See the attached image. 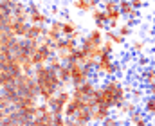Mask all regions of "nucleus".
<instances>
[{
  "label": "nucleus",
  "mask_w": 155,
  "mask_h": 126,
  "mask_svg": "<svg viewBox=\"0 0 155 126\" xmlns=\"http://www.w3.org/2000/svg\"><path fill=\"white\" fill-rule=\"evenodd\" d=\"M94 103L97 106H107L110 110H116L121 103L126 101V90L121 79L117 78H108L101 86L96 88L94 95H92Z\"/></svg>",
  "instance_id": "1"
},
{
  "label": "nucleus",
  "mask_w": 155,
  "mask_h": 126,
  "mask_svg": "<svg viewBox=\"0 0 155 126\" xmlns=\"http://www.w3.org/2000/svg\"><path fill=\"white\" fill-rule=\"evenodd\" d=\"M31 76L38 86V95L43 99V103H49L60 90V79H58L56 70L51 69L49 65H38L35 67Z\"/></svg>",
  "instance_id": "2"
},
{
  "label": "nucleus",
  "mask_w": 155,
  "mask_h": 126,
  "mask_svg": "<svg viewBox=\"0 0 155 126\" xmlns=\"http://www.w3.org/2000/svg\"><path fill=\"white\" fill-rule=\"evenodd\" d=\"M119 70H121V65L114 60L112 54H107V52H103V54L97 58L96 65H94V72L99 74V76H107V78L117 76Z\"/></svg>",
  "instance_id": "3"
},
{
  "label": "nucleus",
  "mask_w": 155,
  "mask_h": 126,
  "mask_svg": "<svg viewBox=\"0 0 155 126\" xmlns=\"http://www.w3.org/2000/svg\"><path fill=\"white\" fill-rule=\"evenodd\" d=\"M67 65L71 70V85L72 86H78L94 76V67H90V65H81L78 61H71Z\"/></svg>",
  "instance_id": "4"
},
{
  "label": "nucleus",
  "mask_w": 155,
  "mask_h": 126,
  "mask_svg": "<svg viewBox=\"0 0 155 126\" xmlns=\"http://www.w3.org/2000/svg\"><path fill=\"white\" fill-rule=\"evenodd\" d=\"M27 22H29V24H36V25H45V27H47V24L51 22V18H49V15H47L45 11L40 9L38 4L29 2V4H27Z\"/></svg>",
  "instance_id": "5"
},
{
  "label": "nucleus",
  "mask_w": 155,
  "mask_h": 126,
  "mask_svg": "<svg viewBox=\"0 0 155 126\" xmlns=\"http://www.w3.org/2000/svg\"><path fill=\"white\" fill-rule=\"evenodd\" d=\"M96 88H97V85H96V79H87V81H83L81 85H78V86H72V97H76L79 101H85V99H90L92 95H94V92H96Z\"/></svg>",
  "instance_id": "6"
},
{
  "label": "nucleus",
  "mask_w": 155,
  "mask_h": 126,
  "mask_svg": "<svg viewBox=\"0 0 155 126\" xmlns=\"http://www.w3.org/2000/svg\"><path fill=\"white\" fill-rule=\"evenodd\" d=\"M108 115H112V110L107 106H94L90 110V124H99L101 121H105Z\"/></svg>",
  "instance_id": "7"
},
{
  "label": "nucleus",
  "mask_w": 155,
  "mask_h": 126,
  "mask_svg": "<svg viewBox=\"0 0 155 126\" xmlns=\"http://www.w3.org/2000/svg\"><path fill=\"white\" fill-rule=\"evenodd\" d=\"M83 108H85V103H83V101H79V99H76V97H71V101L65 105L63 117H67V119H72L78 112H79V110H83Z\"/></svg>",
  "instance_id": "8"
},
{
  "label": "nucleus",
  "mask_w": 155,
  "mask_h": 126,
  "mask_svg": "<svg viewBox=\"0 0 155 126\" xmlns=\"http://www.w3.org/2000/svg\"><path fill=\"white\" fill-rule=\"evenodd\" d=\"M126 121H128L130 126H150V121L144 117L143 110H134V112L126 117Z\"/></svg>",
  "instance_id": "9"
},
{
  "label": "nucleus",
  "mask_w": 155,
  "mask_h": 126,
  "mask_svg": "<svg viewBox=\"0 0 155 126\" xmlns=\"http://www.w3.org/2000/svg\"><path fill=\"white\" fill-rule=\"evenodd\" d=\"M72 7L81 13H88L96 7H99V2L97 0H72Z\"/></svg>",
  "instance_id": "10"
},
{
  "label": "nucleus",
  "mask_w": 155,
  "mask_h": 126,
  "mask_svg": "<svg viewBox=\"0 0 155 126\" xmlns=\"http://www.w3.org/2000/svg\"><path fill=\"white\" fill-rule=\"evenodd\" d=\"M45 34V25H36V24H29L27 33H25V40H35V38H43Z\"/></svg>",
  "instance_id": "11"
},
{
  "label": "nucleus",
  "mask_w": 155,
  "mask_h": 126,
  "mask_svg": "<svg viewBox=\"0 0 155 126\" xmlns=\"http://www.w3.org/2000/svg\"><path fill=\"white\" fill-rule=\"evenodd\" d=\"M139 76H141L139 79H141L143 85H146V86L155 85V67H146V69H143Z\"/></svg>",
  "instance_id": "12"
},
{
  "label": "nucleus",
  "mask_w": 155,
  "mask_h": 126,
  "mask_svg": "<svg viewBox=\"0 0 155 126\" xmlns=\"http://www.w3.org/2000/svg\"><path fill=\"white\" fill-rule=\"evenodd\" d=\"M103 36H105V40H110L116 47L117 45H119V47L124 45V40H126V38H123L117 31H110V29H105V31H103Z\"/></svg>",
  "instance_id": "13"
},
{
  "label": "nucleus",
  "mask_w": 155,
  "mask_h": 126,
  "mask_svg": "<svg viewBox=\"0 0 155 126\" xmlns=\"http://www.w3.org/2000/svg\"><path fill=\"white\" fill-rule=\"evenodd\" d=\"M117 110V114L119 115H124V117H128L134 110H137V105L134 103V101H124V103H121L119 106L116 108Z\"/></svg>",
  "instance_id": "14"
},
{
  "label": "nucleus",
  "mask_w": 155,
  "mask_h": 126,
  "mask_svg": "<svg viewBox=\"0 0 155 126\" xmlns=\"http://www.w3.org/2000/svg\"><path fill=\"white\" fill-rule=\"evenodd\" d=\"M90 15H92V20H94L96 24H103V25H107V24H108V16H107V13H105L101 7L92 9V11H90Z\"/></svg>",
  "instance_id": "15"
},
{
  "label": "nucleus",
  "mask_w": 155,
  "mask_h": 126,
  "mask_svg": "<svg viewBox=\"0 0 155 126\" xmlns=\"http://www.w3.org/2000/svg\"><path fill=\"white\" fill-rule=\"evenodd\" d=\"M76 29H78V25H76L74 20H65V22H61V38H69Z\"/></svg>",
  "instance_id": "16"
},
{
  "label": "nucleus",
  "mask_w": 155,
  "mask_h": 126,
  "mask_svg": "<svg viewBox=\"0 0 155 126\" xmlns=\"http://www.w3.org/2000/svg\"><path fill=\"white\" fill-rule=\"evenodd\" d=\"M143 114L150 115V117H155V99L153 97H144L143 99Z\"/></svg>",
  "instance_id": "17"
},
{
  "label": "nucleus",
  "mask_w": 155,
  "mask_h": 126,
  "mask_svg": "<svg viewBox=\"0 0 155 126\" xmlns=\"http://www.w3.org/2000/svg\"><path fill=\"white\" fill-rule=\"evenodd\" d=\"M117 9H119L121 16H126V18H130V15L134 13V7H132L130 0H119L117 2Z\"/></svg>",
  "instance_id": "18"
},
{
  "label": "nucleus",
  "mask_w": 155,
  "mask_h": 126,
  "mask_svg": "<svg viewBox=\"0 0 155 126\" xmlns=\"http://www.w3.org/2000/svg\"><path fill=\"white\" fill-rule=\"evenodd\" d=\"M74 121L78 123H85V124H90V110H87V108H83V110H79L76 115L72 117Z\"/></svg>",
  "instance_id": "19"
},
{
  "label": "nucleus",
  "mask_w": 155,
  "mask_h": 126,
  "mask_svg": "<svg viewBox=\"0 0 155 126\" xmlns=\"http://www.w3.org/2000/svg\"><path fill=\"white\" fill-rule=\"evenodd\" d=\"M130 94H132V99H130V101H134L135 105H137L139 101H143V99L146 97V92H144L143 88H135V86H134V90H132Z\"/></svg>",
  "instance_id": "20"
},
{
  "label": "nucleus",
  "mask_w": 155,
  "mask_h": 126,
  "mask_svg": "<svg viewBox=\"0 0 155 126\" xmlns=\"http://www.w3.org/2000/svg\"><path fill=\"white\" fill-rule=\"evenodd\" d=\"M121 124H123V121L119 117H114V115H108L105 121L99 123V126H121Z\"/></svg>",
  "instance_id": "21"
},
{
  "label": "nucleus",
  "mask_w": 155,
  "mask_h": 126,
  "mask_svg": "<svg viewBox=\"0 0 155 126\" xmlns=\"http://www.w3.org/2000/svg\"><path fill=\"white\" fill-rule=\"evenodd\" d=\"M144 49H146V42H144V40H134V42H132V50H134V52L143 54Z\"/></svg>",
  "instance_id": "22"
},
{
  "label": "nucleus",
  "mask_w": 155,
  "mask_h": 126,
  "mask_svg": "<svg viewBox=\"0 0 155 126\" xmlns=\"http://www.w3.org/2000/svg\"><path fill=\"white\" fill-rule=\"evenodd\" d=\"M117 33H119L123 38H128V36H132V27H130L128 24H119Z\"/></svg>",
  "instance_id": "23"
},
{
  "label": "nucleus",
  "mask_w": 155,
  "mask_h": 126,
  "mask_svg": "<svg viewBox=\"0 0 155 126\" xmlns=\"http://www.w3.org/2000/svg\"><path fill=\"white\" fill-rule=\"evenodd\" d=\"M101 50H103V52H107V54H114L116 45L110 42V40H103V43H101Z\"/></svg>",
  "instance_id": "24"
},
{
  "label": "nucleus",
  "mask_w": 155,
  "mask_h": 126,
  "mask_svg": "<svg viewBox=\"0 0 155 126\" xmlns=\"http://www.w3.org/2000/svg\"><path fill=\"white\" fill-rule=\"evenodd\" d=\"M135 63H137V67L143 70V69L150 67V58H148V56H144V54H141V56L137 58V61H135Z\"/></svg>",
  "instance_id": "25"
},
{
  "label": "nucleus",
  "mask_w": 155,
  "mask_h": 126,
  "mask_svg": "<svg viewBox=\"0 0 155 126\" xmlns=\"http://www.w3.org/2000/svg\"><path fill=\"white\" fill-rule=\"evenodd\" d=\"M51 69H54V70H58L60 67H61V61H60V58L54 54V56H51V60H49V63H47Z\"/></svg>",
  "instance_id": "26"
},
{
  "label": "nucleus",
  "mask_w": 155,
  "mask_h": 126,
  "mask_svg": "<svg viewBox=\"0 0 155 126\" xmlns=\"http://www.w3.org/2000/svg\"><path fill=\"white\" fill-rule=\"evenodd\" d=\"M130 4H132V7H134V9L141 11V9L146 5V0H130Z\"/></svg>",
  "instance_id": "27"
},
{
  "label": "nucleus",
  "mask_w": 155,
  "mask_h": 126,
  "mask_svg": "<svg viewBox=\"0 0 155 126\" xmlns=\"http://www.w3.org/2000/svg\"><path fill=\"white\" fill-rule=\"evenodd\" d=\"M119 24H121V22H117V20H108V24H107V29H110V31H117Z\"/></svg>",
  "instance_id": "28"
},
{
  "label": "nucleus",
  "mask_w": 155,
  "mask_h": 126,
  "mask_svg": "<svg viewBox=\"0 0 155 126\" xmlns=\"http://www.w3.org/2000/svg\"><path fill=\"white\" fill-rule=\"evenodd\" d=\"M81 36H83V34H81V31H74V33H72V34H71V36H69V38H71V40H74V42H78L79 43V40H81Z\"/></svg>",
  "instance_id": "29"
},
{
  "label": "nucleus",
  "mask_w": 155,
  "mask_h": 126,
  "mask_svg": "<svg viewBox=\"0 0 155 126\" xmlns=\"http://www.w3.org/2000/svg\"><path fill=\"white\" fill-rule=\"evenodd\" d=\"M146 94L155 99V85H150V86H148V92H146Z\"/></svg>",
  "instance_id": "30"
},
{
  "label": "nucleus",
  "mask_w": 155,
  "mask_h": 126,
  "mask_svg": "<svg viewBox=\"0 0 155 126\" xmlns=\"http://www.w3.org/2000/svg\"><path fill=\"white\" fill-rule=\"evenodd\" d=\"M58 13H60V9H58L56 5H52V7H51V15H52V16H56Z\"/></svg>",
  "instance_id": "31"
},
{
  "label": "nucleus",
  "mask_w": 155,
  "mask_h": 126,
  "mask_svg": "<svg viewBox=\"0 0 155 126\" xmlns=\"http://www.w3.org/2000/svg\"><path fill=\"white\" fill-rule=\"evenodd\" d=\"M72 126H90V124H85V123H78V121H74Z\"/></svg>",
  "instance_id": "32"
},
{
  "label": "nucleus",
  "mask_w": 155,
  "mask_h": 126,
  "mask_svg": "<svg viewBox=\"0 0 155 126\" xmlns=\"http://www.w3.org/2000/svg\"><path fill=\"white\" fill-rule=\"evenodd\" d=\"M97 2H99V4H101V2H103V0H97Z\"/></svg>",
  "instance_id": "33"
},
{
  "label": "nucleus",
  "mask_w": 155,
  "mask_h": 126,
  "mask_svg": "<svg viewBox=\"0 0 155 126\" xmlns=\"http://www.w3.org/2000/svg\"><path fill=\"white\" fill-rule=\"evenodd\" d=\"M153 24H155V16H153Z\"/></svg>",
  "instance_id": "34"
},
{
  "label": "nucleus",
  "mask_w": 155,
  "mask_h": 126,
  "mask_svg": "<svg viewBox=\"0 0 155 126\" xmlns=\"http://www.w3.org/2000/svg\"><path fill=\"white\" fill-rule=\"evenodd\" d=\"M116 2H119V0H116Z\"/></svg>",
  "instance_id": "35"
}]
</instances>
